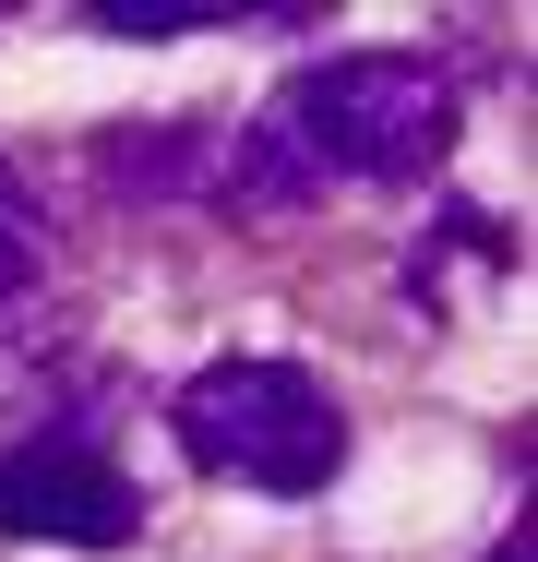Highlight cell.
Instances as JSON below:
<instances>
[{"instance_id": "8992f818", "label": "cell", "mask_w": 538, "mask_h": 562, "mask_svg": "<svg viewBox=\"0 0 538 562\" xmlns=\"http://www.w3.org/2000/svg\"><path fill=\"white\" fill-rule=\"evenodd\" d=\"M491 562H527V539H503V551H491Z\"/></svg>"}, {"instance_id": "277c9868", "label": "cell", "mask_w": 538, "mask_h": 562, "mask_svg": "<svg viewBox=\"0 0 538 562\" xmlns=\"http://www.w3.org/2000/svg\"><path fill=\"white\" fill-rule=\"evenodd\" d=\"M36 276H48V216H36V192H24V168L0 156V324L36 300Z\"/></svg>"}, {"instance_id": "7a4b0ae2", "label": "cell", "mask_w": 538, "mask_h": 562, "mask_svg": "<svg viewBox=\"0 0 538 562\" xmlns=\"http://www.w3.org/2000/svg\"><path fill=\"white\" fill-rule=\"evenodd\" d=\"M180 454L215 467V479H239V491H323L335 467H347V419H335V395H323L300 359H215L180 383Z\"/></svg>"}, {"instance_id": "6da1fadb", "label": "cell", "mask_w": 538, "mask_h": 562, "mask_svg": "<svg viewBox=\"0 0 538 562\" xmlns=\"http://www.w3.org/2000/svg\"><path fill=\"white\" fill-rule=\"evenodd\" d=\"M442 132H455V85L419 72V60H383V48H359V60H323L300 72L264 132H251V192H300V180H407L442 156Z\"/></svg>"}, {"instance_id": "5b68a950", "label": "cell", "mask_w": 538, "mask_h": 562, "mask_svg": "<svg viewBox=\"0 0 538 562\" xmlns=\"http://www.w3.org/2000/svg\"><path fill=\"white\" fill-rule=\"evenodd\" d=\"M108 36H192V24H227V0H97Z\"/></svg>"}, {"instance_id": "3957f363", "label": "cell", "mask_w": 538, "mask_h": 562, "mask_svg": "<svg viewBox=\"0 0 538 562\" xmlns=\"http://www.w3.org/2000/svg\"><path fill=\"white\" fill-rule=\"evenodd\" d=\"M0 527L12 539H60V551H132L144 539V491L97 443H0Z\"/></svg>"}]
</instances>
